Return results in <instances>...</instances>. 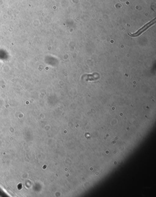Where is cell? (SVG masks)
I'll return each instance as SVG.
<instances>
[{"mask_svg":"<svg viewBox=\"0 0 156 197\" xmlns=\"http://www.w3.org/2000/svg\"><path fill=\"white\" fill-rule=\"evenodd\" d=\"M156 19H154V20H152L151 22H149V23H147V24L145 25L141 29H139V30L137 31L136 33H134V34H129L130 36H132L136 37L137 36H139V35H141L142 33L144 32L146 29H147L149 27L151 26V25H153V24H155V23Z\"/></svg>","mask_w":156,"mask_h":197,"instance_id":"cell-1","label":"cell"}]
</instances>
